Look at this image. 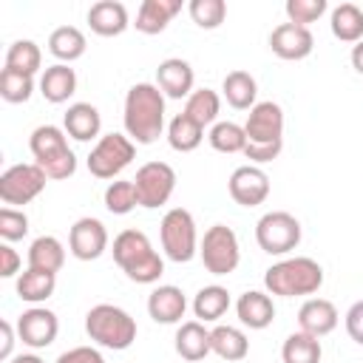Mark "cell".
<instances>
[{
    "label": "cell",
    "mask_w": 363,
    "mask_h": 363,
    "mask_svg": "<svg viewBox=\"0 0 363 363\" xmlns=\"http://www.w3.org/2000/svg\"><path fill=\"white\" fill-rule=\"evenodd\" d=\"M122 122L136 145H153L164 130V94L153 82H136L125 94Z\"/></svg>",
    "instance_id": "6da1fadb"
},
{
    "label": "cell",
    "mask_w": 363,
    "mask_h": 363,
    "mask_svg": "<svg viewBox=\"0 0 363 363\" xmlns=\"http://www.w3.org/2000/svg\"><path fill=\"white\" fill-rule=\"evenodd\" d=\"M113 261L133 284H156L164 272L162 255L153 250L150 238L142 230H122L113 238Z\"/></svg>",
    "instance_id": "7a4b0ae2"
},
{
    "label": "cell",
    "mask_w": 363,
    "mask_h": 363,
    "mask_svg": "<svg viewBox=\"0 0 363 363\" xmlns=\"http://www.w3.org/2000/svg\"><path fill=\"white\" fill-rule=\"evenodd\" d=\"M264 286L269 295H281V298L315 295L323 286V267L306 255L284 258L264 272Z\"/></svg>",
    "instance_id": "3957f363"
},
{
    "label": "cell",
    "mask_w": 363,
    "mask_h": 363,
    "mask_svg": "<svg viewBox=\"0 0 363 363\" xmlns=\"http://www.w3.org/2000/svg\"><path fill=\"white\" fill-rule=\"evenodd\" d=\"M28 147L34 153V164L43 167V173L54 182L71 179L77 173V156L68 147V136L57 125H40L31 130Z\"/></svg>",
    "instance_id": "277c9868"
},
{
    "label": "cell",
    "mask_w": 363,
    "mask_h": 363,
    "mask_svg": "<svg viewBox=\"0 0 363 363\" xmlns=\"http://www.w3.org/2000/svg\"><path fill=\"white\" fill-rule=\"evenodd\" d=\"M85 332L96 346L113 349V352H125L136 340V320L122 306L96 303L85 315Z\"/></svg>",
    "instance_id": "5b68a950"
},
{
    "label": "cell",
    "mask_w": 363,
    "mask_h": 363,
    "mask_svg": "<svg viewBox=\"0 0 363 363\" xmlns=\"http://www.w3.org/2000/svg\"><path fill=\"white\" fill-rule=\"evenodd\" d=\"M159 238H162V250L170 261H176V264L193 261V255L199 252V233H196L193 213L184 207L167 210L159 224Z\"/></svg>",
    "instance_id": "8992f818"
},
{
    "label": "cell",
    "mask_w": 363,
    "mask_h": 363,
    "mask_svg": "<svg viewBox=\"0 0 363 363\" xmlns=\"http://www.w3.org/2000/svg\"><path fill=\"white\" fill-rule=\"evenodd\" d=\"M199 255L201 264L210 275H230L235 272L238 261H241V247H238V235L233 227L227 224H213L207 227L204 238L199 241Z\"/></svg>",
    "instance_id": "52a82bcc"
},
{
    "label": "cell",
    "mask_w": 363,
    "mask_h": 363,
    "mask_svg": "<svg viewBox=\"0 0 363 363\" xmlns=\"http://www.w3.org/2000/svg\"><path fill=\"white\" fill-rule=\"evenodd\" d=\"M136 156V145L125 133H105L88 153V173L96 179H116Z\"/></svg>",
    "instance_id": "ba28073f"
},
{
    "label": "cell",
    "mask_w": 363,
    "mask_h": 363,
    "mask_svg": "<svg viewBox=\"0 0 363 363\" xmlns=\"http://www.w3.org/2000/svg\"><path fill=\"white\" fill-rule=\"evenodd\" d=\"M255 241L269 255H286L301 244V221L286 210L264 213L255 224Z\"/></svg>",
    "instance_id": "9c48e42d"
},
{
    "label": "cell",
    "mask_w": 363,
    "mask_h": 363,
    "mask_svg": "<svg viewBox=\"0 0 363 363\" xmlns=\"http://www.w3.org/2000/svg\"><path fill=\"white\" fill-rule=\"evenodd\" d=\"M45 182H48V176L43 173L40 164H34V162L11 164L0 173V201L6 207H23L45 190Z\"/></svg>",
    "instance_id": "30bf717a"
},
{
    "label": "cell",
    "mask_w": 363,
    "mask_h": 363,
    "mask_svg": "<svg viewBox=\"0 0 363 363\" xmlns=\"http://www.w3.org/2000/svg\"><path fill=\"white\" fill-rule=\"evenodd\" d=\"M133 187L139 196V207H147V210L162 207L170 201L176 190V170L167 162H147L136 170Z\"/></svg>",
    "instance_id": "8fae6325"
},
{
    "label": "cell",
    "mask_w": 363,
    "mask_h": 363,
    "mask_svg": "<svg viewBox=\"0 0 363 363\" xmlns=\"http://www.w3.org/2000/svg\"><path fill=\"white\" fill-rule=\"evenodd\" d=\"M244 133H247V145H258V147L284 145V108L272 99L255 102V108L247 113Z\"/></svg>",
    "instance_id": "7c38bea8"
},
{
    "label": "cell",
    "mask_w": 363,
    "mask_h": 363,
    "mask_svg": "<svg viewBox=\"0 0 363 363\" xmlns=\"http://www.w3.org/2000/svg\"><path fill=\"white\" fill-rule=\"evenodd\" d=\"M68 250L79 261H96L108 250V230L99 218L82 216L68 230Z\"/></svg>",
    "instance_id": "4fadbf2b"
},
{
    "label": "cell",
    "mask_w": 363,
    "mask_h": 363,
    "mask_svg": "<svg viewBox=\"0 0 363 363\" xmlns=\"http://www.w3.org/2000/svg\"><path fill=\"white\" fill-rule=\"evenodd\" d=\"M230 199L241 207H258L267 201L269 196V176L258 167V164H241L233 170L230 182H227Z\"/></svg>",
    "instance_id": "5bb4252c"
},
{
    "label": "cell",
    "mask_w": 363,
    "mask_h": 363,
    "mask_svg": "<svg viewBox=\"0 0 363 363\" xmlns=\"http://www.w3.org/2000/svg\"><path fill=\"white\" fill-rule=\"evenodd\" d=\"M60 320L45 306H31L17 318V337L31 349H45L57 340Z\"/></svg>",
    "instance_id": "9a60e30c"
},
{
    "label": "cell",
    "mask_w": 363,
    "mask_h": 363,
    "mask_svg": "<svg viewBox=\"0 0 363 363\" xmlns=\"http://www.w3.org/2000/svg\"><path fill=\"white\" fill-rule=\"evenodd\" d=\"M269 48H272L275 57L295 62V60H306V57L312 54L315 37H312V31H309L306 26L281 23V26H275L272 34H269Z\"/></svg>",
    "instance_id": "2e32d148"
},
{
    "label": "cell",
    "mask_w": 363,
    "mask_h": 363,
    "mask_svg": "<svg viewBox=\"0 0 363 363\" xmlns=\"http://www.w3.org/2000/svg\"><path fill=\"white\" fill-rule=\"evenodd\" d=\"M193 82H196L193 65L187 60H182V57H167L156 68V85L170 99H187L196 91Z\"/></svg>",
    "instance_id": "e0dca14e"
},
{
    "label": "cell",
    "mask_w": 363,
    "mask_h": 363,
    "mask_svg": "<svg viewBox=\"0 0 363 363\" xmlns=\"http://www.w3.org/2000/svg\"><path fill=\"white\" fill-rule=\"evenodd\" d=\"M187 312V298L179 286L173 284H159L150 295H147V315L156 320V323H179Z\"/></svg>",
    "instance_id": "ac0fdd59"
},
{
    "label": "cell",
    "mask_w": 363,
    "mask_h": 363,
    "mask_svg": "<svg viewBox=\"0 0 363 363\" xmlns=\"http://www.w3.org/2000/svg\"><path fill=\"white\" fill-rule=\"evenodd\" d=\"M337 318H340L337 306L326 298H309L298 309V326H301V332H306L312 337H323V335L335 332Z\"/></svg>",
    "instance_id": "d6986e66"
},
{
    "label": "cell",
    "mask_w": 363,
    "mask_h": 363,
    "mask_svg": "<svg viewBox=\"0 0 363 363\" xmlns=\"http://www.w3.org/2000/svg\"><path fill=\"white\" fill-rule=\"evenodd\" d=\"M88 26L99 37H119L130 26L128 9L119 0H99L88 9Z\"/></svg>",
    "instance_id": "ffe728a7"
},
{
    "label": "cell",
    "mask_w": 363,
    "mask_h": 363,
    "mask_svg": "<svg viewBox=\"0 0 363 363\" xmlns=\"http://www.w3.org/2000/svg\"><path fill=\"white\" fill-rule=\"evenodd\" d=\"M62 130L71 139H77V142L96 139L99 130H102V116H99L96 105H91V102H74V105H68V111L62 116Z\"/></svg>",
    "instance_id": "44dd1931"
},
{
    "label": "cell",
    "mask_w": 363,
    "mask_h": 363,
    "mask_svg": "<svg viewBox=\"0 0 363 363\" xmlns=\"http://www.w3.org/2000/svg\"><path fill=\"white\" fill-rule=\"evenodd\" d=\"M235 315L244 326L250 329H267L275 318V303L267 292L261 289H247L244 295H238L235 301Z\"/></svg>",
    "instance_id": "7402d4cb"
},
{
    "label": "cell",
    "mask_w": 363,
    "mask_h": 363,
    "mask_svg": "<svg viewBox=\"0 0 363 363\" xmlns=\"http://www.w3.org/2000/svg\"><path fill=\"white\" fill-rule=\"evenodd\" d=\"M173 340H176V354L182 360H190V363H199L213 352L210 349V329H204L201 320H184L176 329Z\"/></svg>",
    "instance_id": "603a6c76"
},
{
    "label": "cell",
    "mask_w": 363,
    "mask_h": 363,
    "mask_svg": "<svg viewBox=\"0 0 363 363\" xmlns=\"http://www.w3.org/2000/svg\"><path fill=\"white\" fill-rule=\"evenodd\" d=\"M179 11H182V0H142L133 26L142 34H162Z\"/></svg>",
    "instance_id": "cb8c5ba5"
},
{
    "label": "cell",
    "mask_w": 363,
    "mask_h": 363,
    "mask_svg": "<svg viewBox=\"0 0 363 363\" xmlns=\"http://www.w3.org/2000/svg\"><path fill=\"white\" fill-rule=\"evenodd\" d=\"M77 91V71L68 68L65 62H57V65H48L40 77V94L51 102V105H62L74 96Z\"/></svg>",
    "instance_id": "d4e9b609"
},
{
    "label": "cell",
    "mask_w": 363,
    "mask_h": 363,
    "mask_svg": "<svg viewBox=\"0 0 363 363\" xmlns=\"http://www.w3.org/2000/svg\"><path fill=\"white\" fill-rule=\"evenodd\" d=\"M210 349L221 360L235 363V360H244L250 354V340H247V335L238 326H224L221 323V326L210 329Z\"/></svg>",
    "instance_id": "484cf974"
},
{
    "label": "cell",
    "mask_w": 363,
    "mask_h": 363,
    "mask_svg": "<svg viewBox=\"0 0 363 363\" xmlns=\"http://www.w3.org/2000/svg\"><path fill=\"white\" fill-rule=\"evenodd\" d=\"M14 286H17L20 301H26V303H43L57 289V272H45V269L28 267L26 272L17 275V284Z\"/></svg>",
    "instance_id": "4316f807"
},
{
    "label": "cell",
    "mask_w": 363,
    "mask_h": 363,
    "mask_svg": "<svg viewBox=\"0 0 363 363\" xmlns=\"http://www.w3.org/2000/svg\"><path fill=\"white\" fill-rule=\"evenodd\" d=\"M224 99L235 108V111H252L255 108V96H258V82L250 71H230L221 82Z\"/></svg>",
    "instance_id": "83f0119b"
},
{
    "label": "cell",
    "mask_w": 363,
    "mask_h": 363,
    "mask_svg": "<svg viewBox=\"0 0 363 363\" xmlns=\"http://www.w3.org/2000/svg\"><path fill=\"white\" fill-rule=\"evenodd\" d=\"M85 48H88V40H85V34L77 26H60L48 37V51L60 62H65V65L74 62V60H79L85 54Z\"/></svg>",
    "instance_id": "f1b7e54d"
},
{
    "label": "cell",
    "mask_w": 363,
    "mask_h": 363,
    "mask_svg": "<svg viewBox=\"0 0 363 363\" xmlns=\"http://www.w3.org/2000/svg\"><path fill=\"white\" fill-rule=\"evenodd\" d=\"M65 264V247L54 235H40L28 247V267L45 269V272H60Z\"/></svg>",
    "instance_id": "f546056e"
},
{
    "label": "cell",
    "mask_w": 363,
    "mask_h": 363,
    "mask_svg": "<svg viewBox=\"0 0 363 363\" xmlns=\"http://www.w3.org/2000/svg\"><path fill=\"white\" fill-rule=\"evenodd\" d=\"M230 309V292L218 284H210V286H201L193 298V315L201 320V323H213L218 318H224V312Z\"/></svg>",
    "instance_id": "4dcf8cb0"
},
{
    "label": "cell",
    "mask_w": 363,
    "mask_h": 363,
    "mask_svg": "<svg viewBox=\"0 0 363 363\" xmlns=\"http://www.w3.org/2000/svg\"><path fill=\"white\" fill-rule=\"evenodd\" d=\"M329 28L340 43H360L363 40V11L354 3H340L332 9Z\"/></svg>",
    "instance_id": "1f68e13d"
},
{
    "label": "cell",
    "mask_w": 363,
    "mask_h": 363,
    "mask_svg": "<svg viewBox=\"0 0 363 363\" xmlns=\"http://www.w3.org/2000/svg\"><path fill=\"white\" fill-rule=\"evenodd\" d=\"M201 139H204V128H201L199 122H193L184 111L176 113V116L167 122V142H170L173 150L190 153V150H196V147L201 145Z\"/></svg>",
    "instance_id": "d6a6232c"
},
{
    "label": "cell",
    "mask_w": 363,
    "mask_h": 363,
    "mask_svg": "<svg viewBox=\"0 0 363 363\" xmlns=\"http://www.w3.org/2000/svg\"><path fill=\"white\" fill-rule=\"evenodd\" d=\"M184 113L199 122L201 128L207 125H216L218 113H221V96L213 91V88H196L187 99H184Z\"/></svg>",
    "instance_id": "836d02e7"
},
{
    "label": "cell",
    "mask_w": 363,
    "mask_h": 363,
    "mask_svg": "<svg viewBox=\"0 0 363 363\" xmlns=\"http://www.w3.org/2000/svg\"><path fill=\"white\" fill-rule=\"evenodd\" d=\"M43 65V51L34 40H14L6 51V68L17 71V74H26V77H34Z\"/></svg>",
    "instance_id": "e575fe53"
},
{
    "label": "cell",
    "mask_w": 363,
    "mask_h": 363,
    "mask_svg": "<svg viewBox=\"0 0 363 363\" xmlns=\"http://www.w3.org/2000/svg\"><path fill=\"white\" fill-rule=\"evenodd\" d=\"M320 354H323L320 340L306 332H292L281 346L284 363H320Z\"/></svg>",
    "instance_id": "d590c367"
},
{
    "label": "cell",
    "mask_w": 363,
    "mask_h": 363,
    "mask_svg": "<svg viewBox=\"0 0 363 363\" xmlns=\"http://www.w3.org/2000/svg\"><path fill=\"white\" fill-rule=\"evenodd\" d=\"M207 139H210V147L218 153H244V147H247L244 125H235V122H216L210 128Z\"/></svg>",
    "instance_id": "8d00e7d4"
},
{
    "label": "cell",
    "mask_w": 363,
    "mask_h": 363,
    "mask_svg": "<svg viewBox=\"0 0 363 363\" xmlns=\"http://www.w3.org/2000/svg\"><path fill=\"white\" fill-rule=\"evenodd\" d=\"M136 204H139V196H136L133 179H116V182H111L105 187V207H108V213L128 216Z\"/></svg>",
    "instance_id": "74e56055"
},
{
    "label": "cell",
    "mask_w": 363,
    "mask_h": 363,
    "mask_svg": "<svg viewBox=\"0 0 363 363\" xmlns=\"http://www.w3.org/2000/svg\"><path fill=\"white\" fill-rule=\"evenodd\" d=\"M34 94V77H26V74H17L11 68H3L0 71V96L11 105H20V102H28Z\"/></svg>",
    "instance_id": "f35d334b"
},
{
    "label": "cell",
    "mask_w": 363,
    "mask_h": 363,
    "mask_svg": "<svg viewBox=\"0 0 363 363\" xmlns=\"http://www.w3.org/2000/svg\"><path fill=\"white\" fill-rule=\"evenodd\" d=\"M190 17L199 28H218L227 17V3L224 0H190Z\"/></svg>",
    "instance_id": "ab89813d"
},
{
    "label": "cell",
    "mask_w": 363,
    "mask_h": 363,
    "mask_svg": "<svg viewBox=\"0 0 363 363\" xmlns=\"http://www.w3.org/2000/svg\"><path fill=\"white\" fill-rule=\"evenodd\" d=\"M326 9H329L326 0H286V6H284L289 23L306 26V28H309V23H315Z\"/></svg>",
    "instance_id": "60d3db41"
},
{
    "label": "cell",
    "mask_w": 363,
    "mask_h": 363,
    "mask_svg": "<svg viewBox=\"0 0 363 363\" xmlns=\"http://www.w3.org/2000/svg\"><path fill=\"white\" fill-rule=\"evenodd\" d=\"M26 235H28V216L17 207H3L0 210V238L6 244H11Z\"/></svg>",
    "instance_id": "b9f144b4"
},
{
    "label": "cell",
    "mask_w": 363,
    "mask_h": 363,
    "mask_svg": "<svg viewBox=\"0 0 363 363\" xmlns=\"http://www.w3.org/2000/svg\"><path fill=\"white\" fill-rule=\"evenodd\" d=\"M54 363H105V357L94 346H74V349L62 352Z\"/></svg>",
    "instance_id": "7bdbcfd3"
},
{
    "label": "cell",
    "mask_w": 363,
    "mask_h": 363,
    "mask_svg": "<svg viewBox=\"0 0 363 363\" xmlns=\"http://www.w3.org/2000/svg\"><path fill=\"white\" fill-rule=\"evenodd\" d=\"M346 332H349V337L354 343L363 346V301L349 306V312H346Z\"/></svg>",
    "instance_id": "ee69618b"
},
{
    "label": "cell",
    "mask_w": 363,
    "mask_h": 363,
    "mask_svg": "<svg viewBox=\"0 0 363 363\" xmlns=\"http://www.w3.org/2000/svg\"><path fill=\"white\" fill-rule=\"evenodd\" d=\"M20 255H17V250L11 247V244H0V275L3 278H14L17 272H20Z\"/></svg>",
    "instance_id": "f6af8a7d"
},
{
    "label": "cell",
    "mask_w": 363,
    "mask_h": 363,
    "mask_svg": "<svg viewBox=\"0 0 363 363\" xmlns=\"http://www.w3.org/2000/svg\"><path fill=\"white\" fill-rule=\"evenodd\" d=\"M14 332H17V326H11L9 320H0V335H3L0 357H3V360H11V352H14Z\"/></svg>",
    "instance_id": "bcb514c9"
},
{
    "label": "cell",
    "mask_w": 363,
    "mask_h": 363,
    "mask_svg": "<svg viewBox=\"0 0 363 363\" xmlns=\"http://www.w3.org/2000/svg\"><path fill=\"white\" fill-rule=\"evenodd\" d=\"M352 68H354L357 74H363V40L352 45Z\"/></svg>",
    "instance_id": "7dc6e473"
},
{
    "label": "cell",
    "mask_w": 363,
    "mask_h": 363,
    "mask_svg": "<svg viewBox=\"0 0 363 363\" xmlns=\"http://www.w3.org/2000/svg\"><path fill=\"white\" fill-rule=\"evenodd\" d=\"M9 363H43L37 354H17V357H11Z\"/></svg>",
    "instance_id": "c3c4849f"
}]
</instances>
